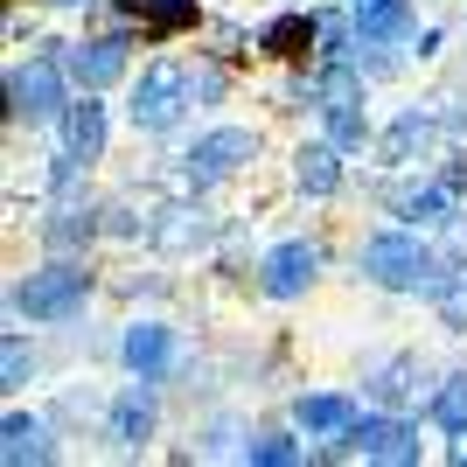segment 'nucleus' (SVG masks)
Returning <instances> with one entry per match:
<instances>
[{"label":"nucleus","instance_id":"nucleus-5","mask_svg":"<svg viewBox=\"0 0 467 467\" xmlns=\"http://www.w3.org/2000/svg\"><path fill=\"white\" fill-rule=\"evenodd\" d=\"M252 154H258V133H244V126H216V133H202L189 147V182H195V189H210V182L237 175Z\"/></svg>","mask_w":467,"mask_h":467},{"label":"nucleus","instance_id":"nucleus-9","mask_svg":"<svg viewBox=\"0 0 467 467\" xmlns=\"http://www.w3.org/2000/svg\"><path fill=\"white\" fill-rule=\"evenodd\" d=\"M112 440H119V447L154 440V377H133V384L112 398Z\"/></svg>","mask_w":467,"mask_h":467},{"label":"nucleus","instance_id":"nucleus-24","mask_svg":"<svg viewBox=\"0 0 467 467\" xmlns=\"http://www.w3.org/2000/svg\"><path fill=\"white\" fill-rule=\"evenodd\" d=\"M0 377H7V384H28V342H21V335L0 342Z\"/></svg>","mask_w":467,"mask_h":467},{"label":"nucleus","instance_id":"nucleus-8","mask_svg":"<svg viewBox=\"0 0 467 467\" xmlns=\"http://www.w3.org/2000/svg\"><path fill=\"white\" fill-rule=\"evenodd\" d=\"M70 78L84 84V91H105L112 78H126V36H98V42H78L70 49Z\"/></svg>","mask_w":467,"mask_h":467},{"label":"nucleus","instance_id":"nucleus-3","mask_svg":"<svg viewBox=\"0 0 467 467\" xmlns=\"http://www.w3.org/2000/svg\"><path fill=\"white\" fill-rule=\"evenodd\" d=\"M63 70H70V63L63 57H36V63H15V70H7V119H28V126H36V119H57L63 105H70V98H63Z\"/></svg>","mask_w":467,"mask_h":467},{"label":"nucleus","instance_id":"nucleus-10","mask_svg":"<svg viewBox=\"0 0 467 467\" xmlns=\"http://www.w3.org/2000/svg\"><path fill=\"white\" fill-rule=\"evenodd\" d=\"M63 154L70 161H98L105 154V105H98L91 91L63 105Z\"/></svg>","mask_w":467,"mask_h":467},{"label":"nucleus","instance_id":"nucleus-4","mask_svg":"<svg viewBox=\"0 0 467 467\" xmlns=\"http://www.w3.org/2000/svg\"><path fill=\"white\" fill-rule=\"evenodd\" d=\"M182 105H189V70L182 63H154L133 91V126L140 133H168L182 119Z\"/></svg>","mask_w":467,"mask_h":467},{"label":"nucleus","instance_id":"nucleus-26","mask_svg":"<svg viewBox=\"0 0 467 467\" xmlns=\"http://www.w3.org/2000/svg\"><path fill=\"white\" fill-rule=\"evenodd\" d=\"M447 258H453V265L467 258V216H453V231H447Z\"/></svg>","mask_w":467,"mask_h":467},{"label":"nucleus","instance_id":"nucleus-21","mask_svg":"<svg viewBox=\"0 0 467 467\" xmlns=\"http://www.w3.org/2000/svg\"><path fill=\"white\" fill-rule=\"evenodd\" d=\"M426 140H432V126H426V119H419V112H405V119H398V126H390L384 154H390V161H405L411 147H426Z\"/></svg>","mask_w":467,"mask_h":467},{"label":"nucleus","instance_id":"nucleus-23","mask_svg":"<svg viewBox=\"0 0 467 467\" xmlns=\"http://www.w3.org/2000/svg\"><path fill=\"white\" fill-rule=\"evenodd\" d=\"M78 237H91V210H63L57 223H49V244H57V252H70Z\"/></svg>","mask_w":467,"mask_h":467},{"label":"nucleus","instance_id":"nucleus-11","mask_svg":"<svg viewBox=\"0 0 467 467\" xmlns=\"http://www.w3.org/2000/svg\"><path fill=\"white\" fill-rule=\"evenodd\" d=\"M321 112H328V140L335 147H363V91H356L342 70H335L328 91H321Z\"/></svg>","mask_w":467,"mask_h":467},{"label":"nucleus","instance_id":"nucleus-12","mask_svg":"<svg viewBox=\"0 0 467 467\" xmlns=\"http://www.w3.org/2000/svg\"><path fill=\"white\" fill-rule=\"evenodd\" d=\"M293 426L307 432V440H335V432L356 426V405L342 398V390H314V398H300V405H293Z\"/></svg>","mask_w":467,"mask_h":467},{"label":"nucleus","instance_id":"nucleus-15","mask_svg":"<svg viewBox=\"0 0 467 467\" xmlns=\"http://www.w3.org/2000/svg\"><path fill=\"white\" fill-rule=\"evenodd\" d=\"M356 36L363 42H405L411 36V7L405 0H363V7H356Z\"/></svg>","mask_w":467,"mask_h":467},{"label":"nucleus","instance_id":"nucleus-29","mask_svg":"<svg viewBox=\"0 0 467 467\" xmlns=\"http://www.w3.org/2000/svg\"><path fill=\"white\" fill-rule=\"evenodd\" d=\"M349 7H363V0H349Z\"/></svg>","mask_w":467,"mask_h":467},{"label":"nucleus","instance_id":"nucleus-27","mask_svg":"<svg viewBox=\"0 0 467 467\" xmlns=\"http://www.w3.org/2000/svg\"><path fill=\"white\" fill-rule=\"evenodd\" d=\"M453 461H461V467H467V426H461V432H453Z\"/></svg>","mask_w":467,"mask_h":467},{"label":"nucleus","instance_id":"nucleus-14","mask_svg":"<svg viewBox=\"0 0 467 467\" xmlns=\"http://www.w3.org/2000/svg\"><path fill=\"white\" fill-rule=\"evenodd\" d=\"M0 461H7V467L49 461V426L28 419V411H7V426H0Z\"/></svg>","mask_w":467,"mask_h":467},{"label":"nucleus","instance_id":"nucleus-20","mask_svg":"<svg viewBox=\"0 0 467 467\" xmlns=\"http://www.w3.org/2000/svg\"><path fill=\"white\" fill-rule=\"evenodd\" d=\"M244 461H252V467H293V461H300V447H293L286 432H265V440L244 447Z\"/></svg>","mask_w":467,"mask_h":467},{"label":"nucleus","instance_id":"nucleus-18","mask_svg":"<svg viewBox=\"0 0 467 467\" xmlns=\"http://www.w3.org/2000/svg\"><path fill=\"white\" fill-rule=\"evenodd\" d=\"M432 426H447V432L467 426V370L440 384V398H432Z\"/></svg>","mask_w":467,"mask_h":467},{"label":"nucleus","instance_id":"nucleus-7","mask_svg":"<svg viewBox=\"0 0 467 467\" xmlns=\"http://www.w3.org/2000/svg\"><path fill=\"white\" fill-rule=\"evenodd\" d=\"M314 273H321V252H314L307 237H286V244H273V252H265V293H273V300L307 293Z\"/></svg>","mask_w":467,"mask_h":467},{"label":"nucleus","instance_id":"nucleus-16","mask_svg":"<svg viewBox=\"0 0 467 467\" xmlns=\"http://www.w3.org/2000/svg\"><path fill=\"white\" fill-rule=\"evenodd\" d=\"M314 36H321V21H314V15H279L258 42H265L273 57H307V42H314Z\"/></svg>","mask_w":467,"mask_h":467},{"label":"nucleus","instance_id":"nucleus-2","mask_svg":"<svg viewBox=\"0 0 467 467\" xmlns=\"http://www.w3.org/2000/svg\"><path fill=\"white\" fill-rule=\"evenodd\" d=\"M84 300H91V273L70 265V258L42 265V273H28L15 286V314H21V321H70Z\"/></svg>","mask_w":467,"mask_h":467},{"label":"nucleus","instance_id":"nucleus-25","mask_svg":"<svg viewBox=\"0 0 467 467\" xmlns=\"http://www.w3.org/2000/svg\"><path fill=\"white\" fill-rule=\"evenodd\" d=\"M405 377H411V363H384V370H377V384H370V390H377V398H384V405H398V398H405V390H411Z\"/></svg>","mask_w":467,"mask_h":467},{"label":"nucleus","instance_id":"nucleus-19","mask_svg":"<svg viewBox=\"0 0 467 467\" xmlns=\"http://www.w3.org/2000/svg\"><path fill=\"white\" fill-rule=\"evenodd\" d=\"M432 300H440V321H447V328H467V273H447L432 286Z\"/></svg>","mask_w":467,"mask_h":467},{"label":"nucleus","instance_id":"nucleus-1","mask_svg":"<svg viewBox=\"0 0 467 467\" xmlns=\"http://www.w3.org/2000/svg\"><path fill=\"white\" fill-rule=\"evenodd\" d=\"M356 265H363V279H377V286H390V293L440 286V279H447V265H440L411 231H377L370 244L356 252Z\"/></svg>","mask_w":467,"mask_h":467},{"label":"nucleus","instance_id":"nucleus-22","mask_svg":"<svg viewBox=\"0 0 467 467\" xmlns=\"http://www.w3.org/2000/svg\"><path fill=\"white\" fill-rule=\"evenodd\" d=\"M398 216H405V223H440V216H447V189H419V195H405V202H398Z\"/></svg>","mask_w":467,"mask_h":467},{"label":"nucleus","instance_id":"nucleus-28","mask_svg":"<svg viewBox=\"0 0 467 467\" xmlns=\"http://www.w3.org/2000/svg\"><path fill=\"white\" fill-rule=\"evenodd\" d=\"M57 7H84V0H57Z\"/></svg>","mask_w":467,"mask_h":467},{"label":"nucleus","instance_id":"nucleus-13","mask_svg":"<svg viewBox=\"0 0 467 467\" xmlns=\"http://www.w3.org/2000/svg\"><path fill=\"white\" fill-rule=\"evenodd\" d=\"M126 363H133V377H161L175 363V328H161V321L126 328Z\"/></svg>","mask_w":467,"mask_h":467},{"label":"nucleus","instance_id":"nucleus-6","mask_svg":"<svg viewBox=\"0 0 467 467\" xmlns=\"http://www.w3.org/2000/svg\"><path fill=\"white\" fill-rule=\"evenodd\" d=\"M342 453H363V461H398V467H411V461H419V432L398 426V419H356V426L342 432Z\"/></svg>","mask_w":467,"mask_h":467},{"label":"nucleus","instance_id":"nucleus-17","mask_svg":"<svg viewBox=\"0 0 467 467\" xmlns=\"http://www.w3.org/2000/svg\"><path fill=\"white\" fill-rule=\"evenodd\" d=\"M335 182H342V168H335V140H328V147H300V189H307V195H335Z\"/></svg>","mask_w":467,"mask_h":467}]
</instances>
